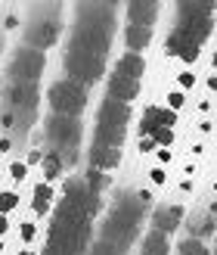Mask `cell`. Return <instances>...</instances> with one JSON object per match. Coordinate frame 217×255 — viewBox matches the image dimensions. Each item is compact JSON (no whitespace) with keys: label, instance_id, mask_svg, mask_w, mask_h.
<instances>
[{"label":"cell","instance_id":"1","mask_svg":"<svg viewBox=\"0 0 217 255\" xmlns=\"http://www.w3.org/2000/svg\"><path fill=\"white\" fill-rule=\"evenodd\" d=\"M112 28H115V6L112 3H81L74 28H72L69 50H84V53L106 59L109 44H112Z\"/></svg>","mask_w":217,"mask_h":255},{"label":"cell","instance_id":"2","mask_svg":"<svg viewBox=\"0 0 217 255\" xmlns=\"http://www.w3.org/2000/svg\"><path fill=\"white\" fill-rule=\"evenodd\" d=\"M81 134L84 128L78 119H66V116H50L47 125H44V137H47V152H53V156L66 165L78 159V146H81Z\"/></svg>","mask_w":217,"mask_h":255},{"label":"cell","instance_id":"3","mask_svg":"<svg viewBox=\"0 0 217 255\" xmlns=\"http://www.w3.org/2000/svg\"><path fill=\"white\" fill-rule=\"evenodd\" d=\"M59 31H62V22H59V6L56 3H41V6H31V19L25 25V41L31 44V50H44L53 47L59 41Z\"/></svg>","mask_w":217,"mask_h":255},{"label":"cell","instance_id":"4","mask_svg":"<svg viewBox=\"0 0 217 255\" xmlns=\"http://www.w3.org/2000/svg\"><path fill=\"white\" fill-rule=\"evenodd\" d=\"M127 119H131V112H127L124 103H118V100H106V103L99 106V116H96L93 143L121 149V140H124V131H127Z\"/></svg>","mask_w":217,"mask_h":255},{"label":"cell","instance_id":"5","mask_svg":"<svg viewBox=\"0 0 217 255\" xmlns=\"http://www.w3.org/2000/svg\"><path fill=\"white\" fill-rule=\"evenodd\" d=\"M47 100H50V106H53V116L78 119L81 112H84V106H87V91H84L81 84L62 78V81H56L53 87H50Z\"/></svg>","mask_w":217,"mask_h":255},{"label":"cell","instance_id":"6","mask_svg":"<svg viewBox=\"0 0 217 255\" xmlns=\"http://www.w3.org/2000/svg\"><path fill=\"white\" fill-rule=\"evenodd\" d=\"M47 69V56L41 50H16V56L9 59L6 75H9V84H37L41 75Z\"/></svg>","mask_w":217,"mask_h":255},{"label":"cell","instance_id":"7","mask_svg":"<svg viewBox=\"0 0 217 255\" xmlns=\"http://www.w3.org/2000/svg\"><path fill=\"white\" fill-rule=\"evenodd\" d=\"M106 69V59L103 56H93V53H84V50H66V75L69 81L74 84H96L99 75Z\"/></svg>","mask_w":217,"mask_h":255},{"label":"cell","instance_id":"8","mask_svg":"<svg viewBox=\"0 0 217 255\" xmlns=\"http://www.w3.org/2000/svg\"><path fill=\"white\" fill-rule=\"evenodd\" d=\"M149 193L146 190H140V193H134V190H124V193L115 196L112 202V215H118V218L131 221V224H140V218L146 215V206H149Z\"/></svg>","mask_w":217,"mask_h":255},{"label":"cell","instance_id":"9","mask_svg":"<svg viewBox=\"0 0 217 255\" xmlns=\"http://www.w3.org/2000/svg\"><path fill=\"white\" fill-rule=\"evenodd\" d=\"M134 237H137V224H131V221H124V218L109 212V218L103 224V243H109L112 249H118L124 255V249L134 243Z\"/></svg>","mask_w":217,"mask_h":255},{"label":"cell","instance_id":"10","mask_svg":"<svg viewBox=\"0 0 217 255\" xmlns=\"http://www.w3.org/2000/svg\"><path fill=\"white\" fill-rule=\"evenodd\" d=\"M199 47H202V41L193 31H186V28H174L171 37H168V50L177 53V56H183L186 62H193L199 56Z\"/></svg>","mask_w":217,"mask_h":255},{"label":"cell","instance_id":"11","mask_svg":"<svg viewBox=\"0 0 217 255\" xmlns=\"http://www.w3.org/2000/svg\"><path fill=\"white\" fill-rule=\"evenodd\" d=\"M177 25H193V22H205V19H211L214 16V3L211 0H205V3H196V0H183L180 6H177Z\"/></svg>","mask_w":217,"mask_h":255},{"label":"cell","instance_id":"12","mask_svg":"<svg viewBox=\"0 0 217 255\" xmlns=\"http://www.w3.org/2000/svg\"><path fill=\"white\" fill-rule=\"evenodd\" d=\"M177 122V112L171 109H161V106H152L146 112V119H143V134H155V131H171V125Z\"/></svg>","mask_w":217,"mask_h":255},{"label":"cell","instance_id":"13","mask_svg":"<svg viewBox=\"0 0 217 255\" xmlns=\"http://www.w3.org/2000/svg\"><path fill=\"white\" fill-rule=\"evenodd\" d=\"M180 218H183V209L180 206H164L158 209L155 215H152V224H155V231L168 237L174 227H180Z\"/></svg>","mask_w":217,"mask_h":255},{"label":"cell","instance_id":"14","mask_svg":"<svg viewBox=\"0 0 217 255\" xmlns=\"http://www.w3.org/2000/svg\"><path fill=\"white\" fill-rule=\"evenodd\" d=\"M127 16H131V25H146V28H152V22L158 16V3H152V0H137V3H131Z\"/></svg>","mask_w":217,"mask_h":255},{"label":"cell","instance_id":"15","mask_svg":"<svg viewBox=\"0 0 217 255\" xmlns=\"http://www.w3.org/2000/svg\"><path fill=\"white\" fill-rule=\"evenodd\" d=\"M146 72V62L140 53H124L118 59V69H115V75L118 78H127V81H140V75Z\"/></svg>","mask_w":217,"mask_h":255},{"label":"cell","instance_id":"16","mask_svg":"<svg viewBox=\"0 0 217 255\" xmlns=\"http://www.w3.org/2000/svg\"><path fill=\"white\" fill-rule=\"evenodd\" d=\"M140 94V81H127V78H115L109 81V100H118V103L127 106V100H134Z\"/></svg>","mask_w":217,"mask_h":255},{"label":"cell","instance_id":"17","mask_svg":"<svg viewBox=\"0 0 217 255\" xmlns=\"http://www.w3.org/2000/svg\"><path fill=\"white\" fill-rule=\"evenodd\" d=\"M118 159H121V149H115V146H96V143H93V149H90V165H93L96 171L115 168V165H118Z\"/></svg>","mask_w":217,"mask_h":255},{"label":"cell","instance_id":"18","mask_svg":"<svg viewBox=\"0 0 217 255\" xmlns=\"http://www.w3.org/2000/svg\"><path fill=\"white\" fill-rule=\"evenodd\" d=\"M50 199H53V190H50V184H37L34 193H31V212H34V215H47V212H50Z\"/></svg>","mask_w":217,"mask_h":255},{"label":"cell","instance_id":"19","mask_svg":"<svg viewBox=\"0 0 217 255\" xmlns=\"http://www.w3.org/2000/svg\"><path fill=\"white\" fill-rule=\"evenodd\" d=\"M168 237L158 234V231H152L143 237V255H168Z\"/></svg>","mask_w":217,"mask_h":255},{"label":"cell","instance_id":"20","mask_svg":"<svg viewBox=\"0 0 217 255\" xmlns=\"http://www.w3.org/2000/svg\"><path fill=\"white\" fill-rule=\"evenodd\" d=\"M127 47L131 50H143L149 44V37H152V28H146V25H127Z\"/></svg>","mask_w":217,"mask_h":255},{"label":"cell","instance_id":"21","mask_svg":"<svg viewBox=\"0 0 217 255\" xmlns=\"http://www.w3.org/2000/svg\"><path fill=\"white\" fill-rule=\"evenodd\" d=\"M41 165H44V177H47V181H53V177H59V174H62V168H66V165H62V162L53 156V152H44Z\"/></svg>","mask_w":217,"mask_h":255},{"label":"cell","instance_id":"22","mask_svg":"<svg viewBox=\"0 0 217 255\" xmlns=\"http://www.w3.org/2000/svg\"><path fill=\"white\" fill-rule=\"evenodd\" d=\"M177 255H208V249H205V243H202V240L186 237L183 243H180V252H177Z\"/></svg>","mask_w":217,"mask_h":255},{"label":"cell","instance_id":"23","mask_svg":"<svg viewBox=\"0 0 217 255\" xmlns=\"http://www.w3.org/2000/svg\"><path fill=\"white\" fill-rule=\"evenodd\" d=\"M193 231H196L199 237H208V234H214V212H211V215H202V218H196ZM199 237H196V240H199Z\"/></svg>","mask_w":217,"mask_h":255},{"label":"cell","instance_id":"24","mask_svg":"<svg viewBox=\"0 0 217 255\" xmlns=\"http://www.w3.org/2000/svg\"><path fill=\"white\" fill-rule=\"evenodd\" d=\"M16 206H19V193L16 190H3L0 193V215H9Z\"/></svg>","mask_w":217,"mask_h":255},{"label":"cell","instance_id":"25","mask_svg":"<svg viewBox=\"0 0 217 255\" xmlns=\"http://www.w3.org/2000/svg\"><path fill=\"white\" fill-rule=\"evenodd\" d=\"M6 171H9V177H12V181H16V184H22L25 177H28V165H25V162H12Z\"/></svg>","mask_w":217,"mask_h":255},{"label":"cell","instance_id":"26","mask_svg":"<svg viewBox=\"0 0 217 255\" xmlns=\"http://www.w3.org/2000/svg\"><path fill=\"white\" fill-rule=\"evenodd\" d=\"M19 237L25 240V243H31V240L37 237V224H34V221H22V227H19Z\"/></svg>","mask_w":217,"mask_h":255},{"label":"cell","instance_id":"27","mask_svg":"<svg viewBox=\"0 0 217 255\" xmlns=\"http://www.w3.org/2000/svg\"><path fill=\"white\" fill-rule=\"evenodd\" d=\"M90 255H121V252H118V249H112L109 243H103V240H99V243L90 249Z\"/></svg>","mask_w":217,"mask_h":255},{"label":"cell","instance_id":"28","mask_svg":"<svg viewBox=\"0 0 217 255\" xmlns=\"http://www.w3.org/2000/svg\"><path fill=\"white\" fill-rule=\"evenodd\" d=\"M152 140H155V143H161V146H168L171 140H174V131H155V134H152Z\"/></svg>","mask_w":217,"mask_h":255},{"label":"cell","instance_id":"29","mask_svg":"<svg viewBox=\"0 0 217 255\" xmlns=\"http://www.w3.org/2000/svg\"><path fill=\"white\" fill-rule=\"evenodd\" d=\"M168 106H171V112H177V109L183 106V94H180V91H174V94L168 97Z\"/></svg>","mask_w":217,"mask_h":255},{"label":"cell","instance_id":"30","mask_svg":"<svg viewBox=\"0 0 217 255\" xmlns=\"http://www.w3.org/2000/svg\"><path fill=\"white\" fill-rule=\"evenodd\" d=\"M193 84H196V78H193L189 72H183V75H180V87H193Z\"/></svg>","mask_w":217,"mask_h":255},{"label":"cell","instance_id":"31","mask_svg":"<svg viewBox=\"0 0 217 255\" xmlns=\"http://www.w3.org/2000/svg\"><path fill=\"white\" fill-rule=\"evenodd\" d=\"M41 159H44V152H41V149H34L31 156H28V162H25V165H37V162H41Z\"/></svg>","mask_w":217,"mask_h":255},{"label":"cell","instance_id":"32","mask_svg":"<svg viewBox=\"0 0 217 255\" xmlns=\"http://www.w3.org/2000/svg\"><path fill=\"white\" fill-rule=\"evenodd\" d=\"M9 231V218H6V215H0V237H3Z\"/></svg>","mask_w":217,"mask_h":255},{"label":"cell","instance_id":"33","mask_svg":"<svg viewBox=\"0 0 217 255\" xmlns=\"http://www.w3.org/2000/svg\"><path fill=\"white\" fill-rule=\"evenodd\" d=\"M152 143H155V140H152V137H146V140H143V143H140V149H143V152H146V149H152Z\"/></svg>","mask_w":217,"mask_h":255},{"label":"cell","instance_id":"34","mask_svg":"<svg viewBox=\"0 0 217 255\" xmlns=\"http://www.w3.org/2000/svg\"><path fill=\"white\" fill-rule=\"evenodd\" d=\"M152 181H155V184H161V181H164V174H161V168H155V171H152Z\"/></svg>","mask_w":217,"mask_h":255},{"label":"cell","instance_id":"35","mask_svg":"<svg viewBox=\"0 0 217 255\" xmlns=\"http://www.w3.org/2000/svg\"><path fill=\"white\" fill-rule=\"evenodd\" d=\"M208 91H214V94H217V75H211V78H208Z\"/></svg>","mask_w":217,"mask_h":255},{"label":"cell","instance_id":"36","mask_svg":"<svg viewBox=\"0 0 217 255\" xmlns=\"http://www.w3.org/2000/svg\"><path fill=\"white\" fill-rule=\"evenodd\" d=\"M211 66H214V69H217V53H214V59H211Z\"/></svg>","mask_w":217,"mask_h":255},{"label":"cell","instance_id":"37","mask_svg":"<svg viewBox=\"0 0 217 255\" xmlns=\"http://www.w3.org/2000/svg\"><path fill=\"white\" fill-rule=\"evenodd\" d=\"M22 255H34V252H31V249H25V252H22Z\"/></svg>","mask_w":217,"mask_h":255},{"label":"cell","instance_id":"38","mask_svg":"<svg viewBox=\"0 0 217 255\" xmlns=\"http://www.w3.org/2000/svg\"><path fill=\"white\" fill-rule=\"evenodd\" d=\"M0 252H3V240H0Z\"/></svg>","mask_w":217,"mask_h":255},{"label":"cell","instance_id":"39","mask_svg":"<svg viewBox=\"0 0 217 255\" xmlns=\"http://www.w3.org/2000/svg\"><path fill=\"white\" fill-rule=\"evenodd\" d=\"M0 171H3V165H0Z\"/></svg>","mask_w":217,"mask_h":255},{"label":"cell","instance_id":"40","mask_svg":"<svg viewBox=\"0 0 217 255\" xmlns=\"http://www.w3.org/2000/svg\"><path fill=\"white\" fill-rule=\"evenodd\" d=\"M214 255H217V252H214Z\"/></svg>","mask_w":217,"mask_h":255}]
</instances>
